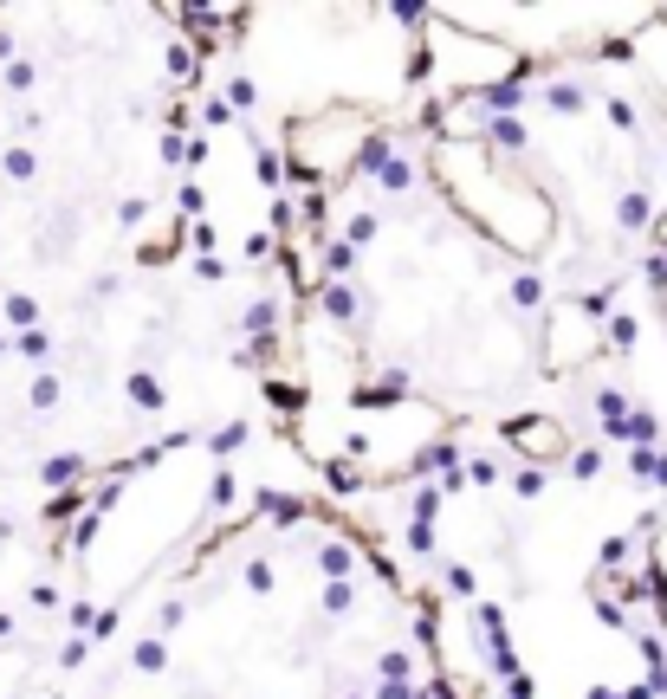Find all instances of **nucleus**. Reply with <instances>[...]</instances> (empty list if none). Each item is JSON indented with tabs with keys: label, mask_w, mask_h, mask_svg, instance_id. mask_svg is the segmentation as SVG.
Instances as JSON below:
<instances>
[{
	"label": "nucleus",
	"mask_w": 667,
	"mask_h": 699,
	"mask_svg": "<svg viewBox=\"0 0 667 699\" xmlns=\"http://www.w3.org/2000/svg\"><path fill=\"white\" fill-rule=\"evenodd\" d=\"M428 182L447 208L460 214L486 246L512 259H538L557 240V201L538 188L512 149L493 143H434L428 149Z\"/></svg>",
	"instance_id": "nucleus-1"
},
{
	"label": "nucleus",
	"mask_w": 667,
	"mask_h": 699,
	"mask_svg": "<svg viewBox=\"0 0 667 699\" xmlns=\"http://www.w3.org/2000/svg\"><path fill=\"white\" fill-rule=\"evenodd\" d=\"M383 123L370 117V104H350V98H331L318 111H298L285 123V175H292L305 195H337L344 182H357L363 169V149Z\"/></svg>",
	"instance_id": "nucleus-2"
},
{
	"label": "nucleus",
	"mask_w": 667,
	"mask_h": 699,
	"mask_svg": "<svg viewBox=\"0 0 667 699\" xmlns=\"http://www.w3.org/2000/svg\"><path fill=\"white\" fill-rule=\"evenodd\" d=\"M596 324L603 318H590L577 298L544 311V369H577V363H590V356H603L609 337L596 331Z\"/></svg>",
	"instance_id": "nucleus-3"
},
{
	"label": "nucleus",
	"mask_w": 667,
	"mask_h": 699,
	"mask_svg": "<svg viewBox=\"0 0 667 699\" xmlns=\"http://www.w3.org/2000/svg\"><path fill=\"white\" fill-rule=\"evenodd\" d=\"M499 434H506V447H512V454H519L525 466H532V473H551V466H570V454H577V447H570V428L551 415V408H532V415H512Z\"/></svg>",
	"instance_id": "nucleus-4"
},
{
	"label": "nucleus",
	"mask_w": 667,
	"mask_h": 699,
	"mask_svg": "<svg viewBox=\"0 0 667 699\" xmlns=\"http://www.w3.org/2000/svg\"><path fill=\"white\" fill-rule=\"evenodd\" d=\"M408 369L396 363H376V369H363L357 376V408H408Z\"/></svg>",
	"instance_id": "nucleus-5"
},
{
	"label": "nucleus",
	"mask_w": 667,
	"mask_h": 699,
	"mask_svg": "<svg viewBox=\"0 0 667 699\" xmlns=\"http://www.w3.org/2000/svg\"><path fill=\"white\" fill-rule=\"evenodd\" d=\"M253 518H266L272 531H292V525H305V518H318V505H311V499H298V492L260 486V492H253Z\"/></svg>",
	"instance_id": "nucleus-6"
},
{
	"label": "nucleus",
	"mask_w": 667,
	"mask_h": 699,
	"mask_svg": "<svg viewBox=\"0 0 667 699\" xmlns=\"http://www.w3.org/2000/svg\"><path fill=\"white\" fill-rule=\"evenodd\" d=\"M311 564H318L324 583H357V531H331V538H318Z\"/></svg>",
	"instance_id": "nucleus-7"
},
{
	"label": "nucleus",
	"mask_w": 667,
	"mask_h": 699,
	"mask_svg": "<svg viewBox=\"0 0 667 699\" xmlns=\"http://www.w3.org/2000/svg\"><path fill=\"white\" fill-rule=\"evenodd\" d=\"M182 240H188V221L175 214L169 227H156V233H143V240H136V266H143V272L175 266V259H182Z\"/></svg>",
	"instance_id": "nucleus-8"
},
{
	"label": "nucleus",
	"mask_w": 667,
	"mask_h": 699,
	"mask_svg": "<svg viewBox=\"0 0 667 699\" xmlns=\"http://www.w3.org/2000/svg\"><path fill=\"white\" fill-rule=\"evenodd\" d=\"M318 318H324V324H357V318H363L357 285H324V292H318Z\"/></svg>",
	"instance_id": "nucleus-9"
},
{
	"label": "nucleus",
	"mask_w": 667,
	"mask_h": 699,
	"mask_svg": "<svg viewBox=\"0 0 667 699\" xmlns=\"http://www.w3.org/2000/svg\"><path fill=\"white\" fill-rule=\"evenodd\" d=\"M78 479H85V454H52L39 466V486L46 492H78Z\"/></svg>",
	"instance_id": "nucleus-10"
},
{
	"label": "nucleus",
	"mask_w": 667,
	"mask_h": 699,
	"mask_svg": "<svg viewBox=\"0 0 667 699\" xmlns=\"http://www.w3.org/2000/svg\"><path fill=\"white\" fill-rule=\"evenodd\" d=\"M124 395L136 408H143V415H162V408H169V389H162L156 376H149V369H130V382H124Z\"/></svg>",
	"instance_id": "nucleus-11"
},
{
	"label": "nucleus",
	"mask_w": 667,
	"mask_h": 699,
	"mask_svg": "<svg viewBox=\"0 0 667 699\" xmlns=\"http://www.w3.org/2000/svg\"><path fill=\"white\" fill-rule=\"evenodd\" d=\"M506 305L519 311V318H532V311H551V305H544V279H538V272H519V279L506 285Z\"/></svg>",
	"instance_id": "nucleus-12"
},
{
	"label": "nucleus",
	"mask_w": 667,
	"mask_h": 699,
	"mask_svg": "<svg viewBox=\"0 0 667 699\" xmlns=\"http://www.w3.org/2000/svg\"><path fill=\"white\" fill-rule=\"evenodd\" d=\"M544 104H551L557 117H583V111H590V98H583L577 78H551V85H544Z\"/></svg>",
	"instance_id": "nucleus-13"
},
{
	"label": "nucleus",
	"mask_w": 667,
	"mask_h": 699,
	"mask_svg": "<svg viewBox=\"0 0 667 699\" xmlns=\"http://www.w3.org/2000/svg\"><path fill=\"white\" fill-rule=\"evenodd\" d=\"M648 221H655V214H648V195H642V188L616 195V227H622V233H642Z\"/></svg>",
	"instance_id": "nucleus-14"
},
{
	"label": "nucleus",
	"mask_w": 667,
	"mask_h": 699,
	"mask_svg": "<svg viewBox=\"0 0 667 699\" xmlns=\"http://www.w3.org/2000/svg\"><path fill=\"white\" fill-rule=\"evenodd\" d=\"M240 331H247V344L253 337H272L279 331V298H253V311L240 318Z\"/></svg>",
	"instance_id": "nucleus-15"
},
{
	"label": "nucleus",
	"mask_w": 667,
	"mask_h": 699,
	"mask_svg": "<svg viewBox=\"0 0 667 699\" xmlns=\"http://www.w3.org/2000/svg\"><path fill=\"white\" fill-rule=\"evenodd\" d=\"M20 331H39V298L33 292H13L7 298V337H20Z\"/></svg>",
	"instance_id": "nucleus-16"
},
{
	"label": "nucleus",
	"mask_w": 667,
	"mask_h": 699,
	"mask_svg": "<svg viewBox=\"0 0 667 699\" xmlns=\"http://www.w3.org/2000/svg\"><path fill=\"white\" fill-rule=\"evenodd\" d=\"M130 661H136V674H162V667H169V641H162V635H143L130 648Z\"/></svg>",
	"instance_id": "nucleus-17"
},
{
	"label": "nucleus",
	"mask_w": 667,
	"mask_h": 699,
	"mask_svg": "<svg viewBox=\"0 0 667 699\" xmlns=\"http://www.w3.org/2000/svg\"><path fill=\"white\" fill-rule=\"evenodd\" d=\"M26 402H33V408H39V415H52V408H59V402H65V382H59V376H52V369H39V376H33V389H26Z\"/></svg>",
	"instance_id": "nucleus-18"
},
{
	"label": "nucleus",
	"mask_w": 667,
	"mask_h": 699,
	"mask_svg": "<svg viewBox=\"0 0 667 699\" xmlns=\"http://www.w3.org/2000/svg\"><path fill=\"white\" fill-rule=\"evenodd\" d=\"M350 609H357V583H324L318 589V615L337 622V615H350Z\"/></svg>",
	"instance_id": "nucleus-19"
},
{
	"label": "nucleus",
	"mask_w": 667,
	"mask_h": 699,
	"mask_svg": "<svg viewBox=\"0 0 667 699\" xmlns=\"http://www.w3.org/2000/svg\"><path fill=\"white\" fill-rule=\"evenodd\" d=\"M0 175H7V182H33V175H39V156L26 143H13L7 156H0Z\"/></svg>",
	"instance_id": "nucleus-20"
},
{
	"label": "nucleus",
	"mask_w": 667,
	"mask_h": 699,
	"mask_svg": "<svg viewBox=\"0 0 667 699\" xmlns=\"http://www.w3.org/2000/svg\"><path fill=\"white\" fill-rule=\"evenodd\" d=\"M247 434H253L247 421H227V428H214V434H208V454H214V460L240 454V447H247Z\"/></svg>",
	"instance_id": "nucleus-21"
},
{
	"label": "nucleus",
	"mask_w": 667,
	"mask_h": 699,
	"mask_svg": "<svg viewBox=\"0 0 667 699\" xmlns=\"http://www.w3.org/2000/svg\"><path fill=\"white\" fill-rule=\"evenodd\" d=\"M253 175H260L266 188H279V182H292V175H285V149H266L260 143V156H253Z\"/></svg>",
	"instance_id": "nucleus-22"
},
{
	"label": "nucleus",
	"mask_w": 667,
	"mask_h": 699,
	"mask_svg": "<svg viewBox=\"0 0 667 699\" xmlns=\"http://www.w3.org/2000/svg\"><path fill=\"white\" fill-rule=\"evenodd\" d=\"M33 59H7V65H0V85H7L13 91V98H26V91H33Z\"/></svg>",
	"instance_id": "nucleus-23"
},
{
	"label": "nucleus",
	"mask_w": 667,
	"mask_h": 699,
	"mask_svg": "<svg viewBox=\"0 0 667 699\" xmlns=\"http://www.w3.org/2000/svg\"><path fill=\"white\" fill-rule=\"evenodd\" d=\"M13 356H26V363H52V337L46 331H20V337H13Z\"/></svg>",
	"instance_id": "nucleus-24"
},
{
	"label": "nucleus",
	"mask_w": 667,
	"mask_h": 699,
	"mask_svg": "<svg viewBox=\"0 0 667 699\" xmlns=\"http://www.w3.org/2000/svg\"><path fill=\"white\" fill-rule=\"evenodd\" d=\"M227 104H234V111H253V104H260V85H253V78H227V91H221Z\"/></svg>",
	"instance_id": "nucleus-25"
},
{
	"label": "nucleus",
	"mask_w": 667,
	"mask_h": 699,
	"mask_svg": "<svg viewBox=\"0 0 667 699\" xmlns=\"http://www.w3.org/2000/svg\"><path fill=\"white\" fill-rule=\"evenodd\" d=\"M564 473H570V479H596V473H603V454H596V447H577Z\"/></svg>",
	"instance_id": "nucleus-26"
},
{
	"label": "nucleus",
	"mask_w": 667,
	"mask_h": 699,
	"mask_svg": "<svg viewBox=\"0 0 667 699\" xmlns=\"http://www.w3.org/2000/svg\"><path fill=\"white\" fill-rule=\"evenodd\" d=\"M234 499H240V479H234V473H227V466H221V473L208 479V505H234Z\"/></svg>",
	"instance_id": "nucleus-27"
},
{
	"label": "nucleus",
	"mask_w": 667,
	"mask_h": 699,
	"mask_svg": "<svg viewBox=\"0 0 667 699\" xmlns=\"http://www.w3.org/2000/svg\"><path fill=\"white\" fill-rule=\"evenodd\" d=\"M98 615H104V609H91V602H65V622H72V635H91V628H98Z\"/></svg>",
	"instance_id": "nucleus-28"
},
{
	"label": "nucleus",
	"mask_w": 667,
	"mask_h": 699,
	"mask_svg": "<svg viewBox=\"0 0 667 699\" xmlns=\"http://www.w3.org/2000/svg\"><path fill=\"white\" fill-rule=\"evenodd\" d=\"M85 654H91V641H85V635H72V641L59 648V674H78V667H85Z\"/></svg>",
	"instance_id": "nucleus-29"
},
{
	"label": "nucleus",
	"mask_w": 667,
	"mask_h": 699,
	"mask_svg": "<svg viewBox=\"0 0 667 699\" xmlns=\"http://www.w3.org/2000/svg\"><path fill=\"white\" fill-rule=\"evenodd\" d=\"M344 240H350V246H357V253H363V246H370V240H376V214H350V227H344Z\"/></svg>",
	"instance_id": "nucleus-30"
},
{
	"label": "nucleus",
	"mask_w": 667,
	"mask_h": 699,
	"mask_svg": "<svg viewBox=\"0 0 667 699\" xmlns=\"http://www.w3.org/2000/svg\"><path fill=\"white\" fill-rule=\"evenodd\" d=\"M272 583H279V577H272V564H266V557H253V564H247V589H253V596H272Z\"/></svg>",
	"instance_id": "nucleus-31"
},
{
	"label": "nucleus",
	"mask_w": 667,
	"mask_h": 699,
	"mask_svg": "<svg viewBox=\"0 0 667 699\" xmlns=\"http://www.w3.org/2000/svg\"><path fill=\"white\" fill-rule=\"evenodd\" d=\"M182 615H188V602H182V596H169V602H162V609H156V635H169V628H182Z\"/></svg>",
	"instance_id": "nucleus-32"
},
{
	"label": "nucleus",
	"mask_w": 667,
	"mask_h": 699,
	"mask_svg": "<svg viewBox=\"0 0 667 699\" xmlns=\"http://www.w3.org/2000/svg\"><path fill=\"white\" fill-rule=\"evenodd\" d=\"M201 123H208V130H221V123H234V104H227V98H208V104H201Z\"/></svg>",
	"instance_id": "nucleus-33"
},
{
	"label": "nucleus",
	"mask_w": 667,
	"mask_h": 699,
	"mask_svg": "<svg viewBox=\"0 0 667 699\" xmlns=\"http://www.w3.org/2000/svg\"><path fill=\"white\" fill-rule=\"evenodd\" d=\"M512 492H519V499H538V492H544V473H532V466H519V473H512Z\"/></svg>",
	"instance_id": "nucleus-34"
},
{
	"label": "nucleus",
	"mask_w": 667,
	"mask_h": 699,
	"mask_svg": "<svg viewBox=\"0 0 667 699\" xmlns=\"http://www.w3.org/2000/svg\"><path fill=\"white\" fill-rule=\"evenodd\" d=\"M447 589H454V596H473V589H480V577H473L467 564H447Z\"/></svg>",
	"instance_id": "nucleus-35"
},
{
	"label": "nucleus",
	"mask_w": 667,
	"mask_h": 699,
	"mask_svg": "<svg viewBox=\"0 0 667 699\" xmlns=\"http://www.w3.org/2000/svg\"><path fill=\"white\" fill-rule=\"evenodd\" d=\"M169 72H175V78H195V52H188L182 39H175V46H169Z\"/></svg>",
	"instance_id": "nucleus-36"
},
{
	"label": "nucleus",
	"mask_w": 667,
	"mask_h": 699,
	"mask_svg": "<svg viewBox=\"0 0 667 699\" xmlns=\"http://www.w3.org/2000/svg\"><path fill=\"white\" fill-rule=\"evenodd\" d=\"M467 479L473 486H499V460H467Z\"/></svg>",
	"instance_id": "nucleus-37"
},
{
	"label": "nucleus",
	"mask_w": 667,
	"mask_h": 699,
	"mask_svg": "<svg viewBox=\"0 0 667 699\" xmlns=\"http://www.w3.org/2000/svg\"><path fill=\"white\" fill-rule=\"evenodd\" d=\"M117 221H124V227H143V221H149V201H143V195H130L124 208H117Z\"/></svg>",
	"instance_id": "nucleus-38"
},
{
	"label": "nucleus",
	"mask_w": 667,
	"mask_h": 699,
	"mask_svg": "<svg viewBox=\"0 0 667 699\" xmlns=\"http://www.w3.org/2000/svg\"><path fill=\"white\" fill-rule=\"evenodd\" d=\"M117 628H124V615H117V609H104V615H98V628H91V635H98V641H111Z\"/></svg>",
	"instance_id": "nucleus-39"
},
{
	"label": "nucleus",
	"mask_w": 667,
	"mask_h": 699,
	"mask_svg": "<svg viewBox=\"0 0 667 699\" xmlns=\"http://www.w3.org/2000/svg\"><path fill=\"white\" fill-rule=\"evenodd\" d=\"M0 641H13V615L7 609H0Z\"/></svg>",
	"instance_id": "nucleus-40"
},
{
	"label": "nucleus",
	"mask_w": 667,
	"mask_h": 699,
	"mask_svg": "<svg viewBox=\"0 0 667 699\" xmlns=\"http://www.w3.org/2000/svg\"><path fill=\"white\" fill-rule=\"evenodd\" d=\"M0 356H13V337H0Z\"/></svg>",
	"instance_id": "nucleus-41"
},
{
	"label": "nucleus",
	"mask_w": 667,
	"mask_h": 699,
	"mask_svg": "<svg viewBox=\"0 0 667 699\" xmlns=\"http://www.w3.org/2000/svg\"><path fill=\"white\" fill-rule=\"evenodd\" d=\"M344 699H370V693H344Z\"/></svg>",
	"instance_id": "nucleus-42"
}]
</instances>
